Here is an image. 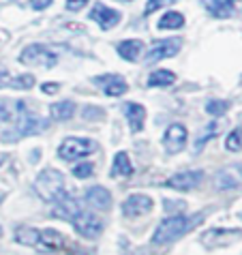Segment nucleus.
Wrapping results in <instances>:
<instances>
[{
    "instance_id": "19",
    "label": "nucleus",
    "mask_w": 242,
    "mask_h": 255,
    "mask_svg": "<svg viewBox=\"0 0 242 255\" xmlns=\"http://www.w3.org/2000/svg\"><path fill=\"white\" fill-rule=\"evenodd\" d=\"M118 54L122 56L124 60L135 62V60H139L141 54H144V43H141V41H137V39L122 41V43H118Z\"/></svg>"
},
{
    "instance_id": "1",
    "label": "nucleus",
    "mask_w": 242,
    "mask_h": 255,
    "mask_svg": "<svg viewBox=\"0 0 242 255\" xmlns=\"http://www.w3.org/2000/svg\"><path fill=\"white\" fill-rule=\"evenodd\" d=\"M202 221V215H195V217H182V215H176V217H167L163 219L161 225L156 228L154 236H152V243L154 245H167V243H174L180 236H184L189 230L195 228V223Z\"/></svg>"
},
{
    "instance_id": "30",
    "label": "nucleus",
    "mask_w": 242,
    "mask_h": 255,
    "mask_svg": "<svg viewBox=\"0 0 242 255\" xmlns=\"http://www.w3.org/2000/svg\"><path fill=\"white\" fill-rule=\"evenodd\" d=\"M92 172H95V165L92 163H80V165L73 167V176L75 178H88V176H92Z\"/></svg>"
},
{
    "instance_id": "36",
    "label": "nucleus",
    "mask_w": 242,
    "mask_h": 255,
    "mask_svg": "<svg viewBox=\"0 0 242 255\" xmlns=\"http://www.w3.org/2000/svg\"><path fill=\"white\" fill-rule=\"evenodd\" d=\"M9 108H6V105L0 101V123H6V120H9Z\"/></svg>"
},
{
    "instance_id": "14",
    "label": "nucleus",
    "mask_w": 242,
    "mask_h": 255,
    "mask_svg": "<svg viewBox=\"0 0 242 255\" xmlns=\"http://www.w3.org/2000/svg\"><path fill=\"white\" fill-rule=\"evenodd\" d=\"M90 19L92 22H97L103 30H112V28L122 19V15H120V11H114V9H110V6L97 2L95 6H92V11H90Z\"/></svg>"
},
{
    "instance_id": "3",
    "label": "nucleus",
    "mask_w": 242,
    "mask_h": 255,
    "mask_svg": "<svg viewBox=\"0 0 242 255\" xmlns=\"http://www.w3.org/2000/svg\"><path fill=\"white\" fill-rule=\"evenodd\" d=\"M19 62L26 67H43V69H52L56 62H58V56H56L52 49H47L45 45L32 43L22 49L19 54Z\"/></svg>"
},
{
    "instance_id": "22",
    "label": "nucleus",
    "mask_w": 242,
    "mask_h": 255,
    "mask_svg": "<svg viewBox=\"0 0 242 255\" xmlns=\"http://www.w3.org/2000/svg\"><path fill=\"white\" fill-rule=\"evenodd\" d=\"M176 82V75L172 73V71L167 69H156L150 73V77H148V86H156V88H165V86H172V84Z\"/></svg>"
},
{
    "instance_id": "34",
    "label": "nucleus",
    "mask_w": 242,
    "mask_h": 255,
    "mask_svg": "<svg viewBox=\"0 0 242 255\" xmlns=\"http://www.w3.org/2000/svg\"><path fill=\"white\" fill-rule=\"evenodd\" d=\"M58 84H52V82H45L43 84V86H41V90H43V93L45 95H56V93H58Z\"/></svg>"
},
{
    "instance_id": "6",
    "label": "nucleus",
    "mask_w": 242,
    "mask_h": 255,
    "mask_svg": "<svg viewBox=\"0 0 242 255\" xmlns=\"http://www.w3.org/2000/svg\"><path fill=\"white\" fill-rule=\"evenodd\" d=\"M73 228L84 238H97L103 232V221L88 210H80L77 217L73 219Z\"/></svg>"
},
{
    "instance_id": "13",
    "label": "nucleus",
    "mask_w": 242,
    "mask_h": 255,
    "mask_svg": "<svg viewBox=\"0 0 242 255\" xmlns=\"http://www.w3.org/2000/svg\"><path fill=\"white\" fill-rule=\"evenodd\" d=\"M217 189L219 191H232L242 185V163L236 165H227L225 169H221L217 174Z\"/></svg>"
},
{
    "instance_id": "16",
    "label": "nucleus",
    "mask_w": 242,
    "mask_h": 255,
    "mask_svg": "<svg viewBox=\"0 0 242 255\" xmlns=\"http://www.w3.org/2000/svg\"><path fill=\"white\" fill-rule=\"evenodd\" d=\"M124 116H126V123H129L131 131L133 133H139L144 129V120H146V110L144 105H137V103H124Z\"/></svg>"
},
{
    "instance_id": "23",
    "label": "nucleus",
    "mask_w": 242,
    "mask_h": 255,
    "mask_svg": "<svg viewBox=\"0 0 242 255\" xmlns=\"http://www.w3.org/2000/svg\"><path fill=\"white\" fill-rule=\"evenodd\" d=\"M156 26H159V30H178V28L184 26V15L178 11H167Z\"/></svg>"
},
{
    "instance_id": "11",
    "label": "nucleus",
    "mask_w": 242,
    "mask_h": 255,
    "mask_svg": "<svg viewBox=\"0 0 242 255\" xmlns=\"http://www.w3.org/2000/svg\"><path fill=\"white\" fill-rule=\"evenodd\" d=\"M152 200L144 193H133L131 197H126L124 204H122V215L124 217H141V215H148L152 210Z\"/></svg>"
},
{
    "instance_id": "8",
    "label": "nucleus",
    "mask_w": 242,
    "mask_h": 255,
    "mask_svg": "<svg viewBox=\"0 0 242 255\" xmlns=\"http://www.w3.org/2000/svg\"><path fill=\"white\" fill-rule=\"evenodd\" d=\"M187 139H189V133L184 129V125H169L165 135H163V146L169 154H176L180 152L184 146H187Z\"/></svg>"
},
{
    "instance_id": "5",
    "label": "nucleus",
    "mask_w": 242,
    "mask_h": 255,
    "mask_svg": "<svg viewBox=\"0 0 242 255\" xmlns=\"http://www.w3.org/2000/svg\"><path fill=\"white\" fill-rule=\"evenodd\" d=\"M45 129H47V123L43 118H39L34 114H26L24 112V114L19 116L17 125L4 133V137H6V141H15V139L24 137V135H34V133H41Z\"/></svg>"
},
{
    "instance_id": "2",
    "label": "nucleus",
    "mask_w": 242,
    "mask_h": 255,
    "mask_svg": "<svg viewBox=\"0 0 242 255\" xmlns=\"http://www.w3.org/2000/svg\"><path fill=\"white\" fill-rule=\"evenodd\" d=\"M34 191H37V195L45 202L58 200V197L65 193V176H62L58 169L47 167L37 176V180H34Z\"/></svg>"
},
{
    "instance_id": "4",
    "label": "nucleus",
    "mask_w": 242,
    "mask_h": 255,
    "mask_svg": "<svg viewBox=\"0 0 242 255\" xmlns=\"http://www.w3.org/2000/svg\"><path fill=\"white\" fill-rule=\"evenodd\" d=\"M95 139L88 137H67L62 144L58 146V157L65 161H75L82 157H88L90 152H95Z\"/></svg>"
},
{
    "instance_id": "25",
    "label": "nucleus",
    "mask_w": 242,
    "mask_h": 255,
    "mask_svg": "<svg viewBox=\"0 0 242 255\" xmlns=\"http://www.w3.org/2000/svg\"><path fill=\"white\" fill-rule=\"evenodd\" d=\"M49 114H52L54 120H69L71 116L75 114V103H73V101L54 103L52 108H49Z\"/></svg>"
},
{
    "instance_id": "27",
    "label": "nucleus",
    "mask_w": 242,
    "mask_h": 255,
    "mask_svg": "<svg viewBox=\"0 0 242 255\" xmlns=\"http://www.w3.org/2000/svg\"><path fill=\"white\" fill-rule=\"evenodd\" d=\"M225 148H227L230 152L242 150V129H234L230 135L225 137Z\"/></svg>"
},
{
    "instance_id": "18",
    "label": "nucleus",
    "mask_w": 242,
    "mask_h": 255,
    "mask_svg": "<svg viewBox=\"0 0 242 255\" xmlns=\"http://www.w3.org/2000/svg\"><path fill=\"white\" fill-rule=\"evenodd\" d=\"M65 247V236L54 230H41V236H39V247L37 249L41 251H58Z\"/></svg>"
},
{
    "instance_id": "31",
    "label": "nucleus",
    "mask_w": 242,
    "mask_h": 255,
    "mask_svg": "<svg viewBox=\"0 0 242 255\" xmlns=\"http://www.w3.org/2000/svg\"><path fill=\"white\" fill-rule=\"evenodd\" d=\"M169 2H174V0H148V4H146V15H150V13H154L156 9H161V6H165Z\"/></svg>"
},
{
    "instance_id": "37",
    "label": "nucleus",
    "mask_w": 242,
    "mask_h": 255,
    "mask_svg": "<svg viewBox=\"0 0 242 255\" xmlns=\"http://www.w3.org/2000/svg\"><path fill=\"white\" fill-rule=\"evenodd\" d=\"M69 255H88V253H84V251H73V253H69Z\"/></svg>"
},
{
    "instance_id": "26",
    "label": "nucleus",
    "mask_w": 242,
    "mask_h": 255,
    "mask_svg": "<svg viewBox=\"0 0 242 255\" xmlns=\"http://www.w3.org/2000/svg\"><path fill=\"white\" fill-rule=\"evenodd\" d=\"M219 131V127H217V123H210L208 127H206V129L199 133L197 135V139H195V152H202V148L206 146V141H208L212 135H215V133Z\"/></svg>"
},
{
    "instance_id": "33",
    "label": "nucleus",
    "mask_w": 242,
    "mask_h": 255,
    "mask_svg": "<svg viewBox=\"0 0 242 255\" xmlns=\"http://www.w3.org/2000/svg\"><path fill=\"white\" fill-rule=\"evenodd\" d=\"M54 0H30V6L34 11H43V9H47L49 4H52Z\"/></svg>"
},
{
    "instance_id": "15",
    "label": "nucleus",
    "mask_w": 242,
    "mask_h": 255,
    "mask_svg": "<svg viewBox=\"0 0 242 255\" xmlns=\"http://www.w3.org/2000/svg\"><path fill=\"white\" fill-rule=\"evenodd\" d=\"M95 84L103 90L105 95L110 97H120L126 93V82L124 77H120L116 73H105V75H97L95 77Z\"/></svg>"
},
{
    "instance_id": "9",
    "label": "nucleus",
    "mask_w": 242,
    "mask_h": 255,
    "mask_svg": "<svg viewBox=\"0 0 242 255\" xmlns=\"http://www.w3.org/2000/svg\"><path fill=\"white\" fill-rule=\"evenodd\" d=\"M180 49V39H165V41H156V43L148 49L146 54V62L152 65V62H159V60H165V58H172L176 56V52Z\"/></svg>"
},
{
    "instance_id": "20",
    "label": "nucleus",
    "mask_w": 242,
    "mask_h": 255,
    "mask_svg": "<svg viewBox=\"0 0 242 255\" xmlns=\"http://www.w3.org/2000/svg\"><path fill=\"white\" fill-rule=\"evenodd\" d=\"M133 174V163L126 152H116L114 157V165H112V176L114 178H129Z\"/></svg>"
},
{
    "instance_id": "35",
    "label": "nucleus",
    "mask_w": 242,
    "mask_h": 255,
    "mask_svg": "<svg viewBox=\"0 0 242 255\" xmlns=\"http://www.w3.org/2000/svg\"><path fill=\"white\" fill-rule=\"evenodd\" d=\"M11 80H13L11 75H6L4 71H0V88H6V86L11 88Z\"/></svg>"
},
{
    "instance_id": "38",
    "label": "nucleus",
    "mask_w": 242,
    "mask_h": 255,
    "mask_svg": "<svg viewBox=\"0 0 242 255\" xmlns=\"http://www.w3.org/2000/svg\"><path fill=\"white\" fill-rule=\"evenodd\" d=\"M0 238H2V228H0Z\"/></svg>"
},
{
    "instance_id": "28",
    "label": "nucleus",
    "mask_w": 242,
    "mask_h": 255,
    "mask_svg": "<svg viewBox=\"0 0 242 255\" xmlns=\"http://www.w3.org/2000/svg\"><path fill=\"white\" fill-rule=\"evenodd\" d=\"M227 110H230V103L221 101V99H210V101L206 103V112H208L210 116H223Z\"/></svg>"
},
{
    "instance_id": "10",
    "label": "nucleus",
    "mask_w": 242,
    "mask_h": 255,
    "mask_svg": "<svg viewBox=\"0 0 242 255\" xmlns=\"http://www.w3.org/2000/svg\"><path fill=\"white\" fill-rule=\"evenodd\" d=\"M80 210H82V208H80V204H77V200L65 191V193H62L58 200H54L52 215H54L56 219H62V221H73Z\"/></svg>"
},
{
    "instance_id": "12",
    "label": "nucleus",
    "mask_w": 242,
    "mask_h": 255,
    "mask_svg": "<svg viewBox=\"0 0 242 255\" xmlns=\"http://www.w3.org/2000/svg\"><path fill=\"white\" fill-rule=\"evenodd\" d=\"M202 178H204L202 169H191V172H178V174H174L172 178H167L165 185L176 189V191H191V189H195L199 182H202Z\"/></svg>"
},
{
    "instance_id": "32",
    "label": "nucleus",
    "mask_w": 242,
    "mask_h": 255,
    "mask_svg": "<svg viewBox=\"0 0 242 255\" xmlns=\"http://www.w3.org/2000/svg\"><path fill=\"white\" fill-rule=\"evenodd\" d=\"M88 4V0H67V9L69 11H80Z\"/></svg>"
},
{
    "instance_id": "24",
    "label": "nucleus",
    "mask_w": 242,
    "mask_h": 255,
    "mask_svg": "<svg viewBox=\"0 0 242 255\" xmlns=\"http://www.w3.org/2000/svg\"><path fill=\"white\" fill-rule=\"evenodd\" d=\"M39 236H41V230H32V228H17L15 230V240L26 247H39Z\"/></svg>"
},
{
    "instance_id": "7",
    "label": "nucleus",
    "mask_w": 242,
    "mask_h": 255,
    "mask_svg": "<svg viewBox=\"0 0 242 255\" xmlns=\"http://www.w3.org/2000/svg\"><path fill=\"white\" fill-rule=\"evenodd\" d=\"M242 238V230H223V228H215L202 234V243L206 247H223V245H232L236 240Z\"/></svg>"
},
{
    "instance_id": "29",
    "label": "nucleus",
    "mask_w": 242,
    "mask_h": 255,
    "mask_svg": "<svg viewBox=\"0 0 242 255\" xmlns=\"http://www.w3.org/2000/svg\"><path fill=\"white\" fill-rule=\"evenodd\" d=\"M34 86V77L32 75H22V77H13L11 80V88H22V90H28Z\"/></svg>"
},
{
    "instance_id": "17",
    "label": "nucleus",
    "mask_w": 242,
    "mask_h": 255,
    "mask_svg": "<svg viewBox=\"0 0 242 255\" xmlns=\"http://www.w3.org/2000/svg\"><path fill=\"white\" fill-rule=\"evenodd\" d=\"M86 202L97 210H108L112 206V195L103 187H92L86 191Z\"/></svg>"
},
{
    "instance_id": "21",
    "label": "nucleus",
    "mask_w": 242,
    "mask_h": 255,
    "mask_svg": "<svg viewBox=\"0 0 242 255\" xmlns=\"http://www.w3.org/2000/svg\"><path fill=\"white\" fill-rule=\"evenodd\" d=\"M206 9H208L212 17H219V19H225L234 13V6L227 0H206Z\"/></svg>"
}]
</instances>
